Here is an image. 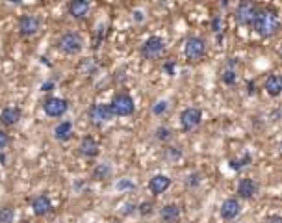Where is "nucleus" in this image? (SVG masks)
I'll use <instances>...</instances> for the list:
<instances>
[{
	"instance_id": "obj_3",
	"label": "nucleus",
	"mask_w": 282,
	"mask_h": 223,
	"mask_svg": "<svg viewBox=\"0 0 282 223\" xmlns=\"http://www.w3.org/2000/svg\"><path fill=\"white\" fill-rule=\"evenodd\" d=\"M58 49L69 56H74L84 49V37L78 32H65L58 39Z\"/></svg>"
},
{
	"instance_id": "obj_24",
	"label": "nucleus",
	"mask_w": 282,
	"mask_h": 223,
	"mask_svg": "<svg viewBox=\"0 0 282 223\" xmlns=\"http://www.w3.org/2000/svg\"><path fill=\"white\" fill-rule=\"evenodd\" d=\"M221 80H223V84L232 86V84H236V80H237V73L234 69H225L221 74Z\"/></svg>"
},
{
	"instance_id": "obj_32",
	"label": "nucleus",
	"mask_w": 282,
	"mask_h": 223,
	"mask_svg": "<svg viewBox=\"0 0 282 223\" xmlns=\"http://www.w3.org/2000/svg\"><path fill=\"white\" fill-rule=\"evenodd\" d=\"M163 69L167 71V74H169V76H173V74H175V61H167V63L163 65Z\"/></svg>"
},
{
	"instance_id": "obj_21",
	"label": "nucleus",
	"mask_w": 282,
	"mask_h": 223,
	"mask_svg": "<svg viewBox=\"0 0 282 223\" xmlns=\"http://www.w3.org/2000/svg\"><path fill=\"white\" fill-rule=\"evenodd\" d=\"M110 175H111L110 164H98L95 167V171H93V178H96V180H102V178L110 177Z\"/></svg>"
},
{
	"instance_id": "obj_13",
	"label": "nucleus",
	"mask_w": 282,
	"mask_h": 223,
	"mask_svg": "<svg viewBox=\"0 0 282 223\" xmlns=\"http://www.w3.org/2000/svg\"><path fill=\"white\" fill-rule=\"evenodd\" d=\"M241 210V205L237 199H227L223 201L221 208H219V214H221L223 220H234Z\"/></svg>"
},
{
	"instance_id": "obj_23",
	"label": "nucleus",
	"mask_w": 282,
	"mask_h": 223,
	"mask_svg": "<svg viewBox=\"0 0 282 223\" xmlns=\"http://www.w3.org/2000/svg\"><path fill=\"white\" fill-rule=\"evenodd\" d=\"M156 138L162 141V143H167V141L173 140V132H171L167 126H158L156 128Z\"/></svg>"
},
{
	"instance_id": "obj_31",
	"label": "nucleus",
	"mask_w": 282,
	"mask_h": 223,
	"mask_svg": "<svg viewBox=\"0 0 282 223\" xmlns=\"http://www.w3.org/2000/svg\"><path fill=\"white\" fill-rule=\"evenodd\" d=\"M132 19L136 22H143V21H145V13H143L141 9H136V11L132 13Z\"/></svg>"
},
{
	"instance_id": "obj_4",
	"label": "nucleus",
	"mask_w": 282,
	"mask_h": 223,
	"mask_svg": "<svg viewBox=\"0 0 282 223\" xmlns=\"http://www.w3.org/2000/svg\"><path fill=\"white\" fill-rule=\"evenodd\" d=\"M206 54V41L199 36H191L186 39L184 56L188 61H200Z\"/></svg>"
},
{
	"instance_id": "obj_18",
	"label": "nucleus",
	"mask_w": 282,
	"mask_h": 223,
	"mask_svg": "<svg viewBox=\"0 0 282 223\" xmlns=\"http://www.w3.org/2000/svg\"><path fill=\"white\" fill-rule=\"evenodd\" d=\"M160 216L165 223H177L180 220V207L175 203H169L160 210Z\"/></svg>"
},
{
	"instance_id": "obj_12",
	"label": "nucleus",
	"mask_w": 282,
	"mask_h": 223,
	"mask_svg": "<svg viewBox=\"0 0 282 223\" xmlns=\"http://www.w3.org/2000/svg\"><path fill=\"white\" fill-rule=\"evenodd\" d=\"M22 115V110L19 106H6L2 113H0V121H2V125L6 126H13L19 123V119Z\"/></svg>"
},
{
	"instance_id": "obj_28",
	"label": "nucleus",
	"mask_w": 282,
	"mask_h": 223,
	"mask_svg": "<svg viewBox=\"0 0 282 223\" xmlns=\"http://www.w3.org/2000/svg\"><path fill=\"white\" fill-rule=\"evenodd\" d=\"M140 212L143 216L150 214V212H152V203H141V205H140Z\"/></svg>"
},
{
	"instance_id": "obj_30",
	"label": "nucleus",
	"mask_w": 282,
	"mask_h": 223,
	"mask_svg": "<svg viewBox=\"0 0 282 223\" xmlns=\"http://www.w3.org/2000/svg\"><path fill=\"white\" fill-rule=\"evenodd\" d=\"M126 188H134V184L128 180V178H123L117 182V190H126Z\"/></svg>"
},
{
	"instance_id": "obj_33",
	"label": "nucleus",
	"mask_w": 282,
	"mask_h": 223,
	"mask_svg": "<svg viewBox=\"0 0 282 223\" xmlns=\"http://www.w3.org/2000/svg\"><path fill=\"white\" fill-rule=\"evenodd\" d=\"M266 223H282V218H281L279 214L267 216V218H266Z\"/></svg>"
},
{
	"instance_id": "obj_25",
	"label": "nucleus",
	"mask_w": 282,
	"mask_h": 223,
	"mask_svg": "<svg viewBox=\"0 0 282 223\" xmlns=\"http://www.w3.org/2000/svg\"><path fill=\"white\" fill-rule=\"evenodd\" d=\"M167 108H169V104H167V101H158L156 104H152V113L154 115H163L165 112H167Z\"/></svg>"
},
{
	"instance_id": "obj_22",
	"label": "nucleus",
	"mask_w": 282,
	"mask_h": 223,
	"mask_svg": "<svg viewBox=\"0 0 282 223\" xmlns=\"http://www.w3.org/2000/svg\"><path fill=\"white\" fill-rule=\"evenodd\" d=\"M15 210L13 207H0V223H13Z\"/></svg>"
},
{
	"instance_id": "obj_14",
	"label": "nucleus",
	"mask_w": 282,
	"mask_h": 223,
	"mask_svg": "<svg viewBox=\"0 0 282 223\" xmlns=\"http://www.w3.org/2000/svg\"><path fill=\"white\" fill-rule=\"evenodd\" d=\"M50 208H52V203H50V199H48V195H45V193L36 195V197L32 199V210H34V214L36 216L48 214Z\"/></svg>"
},
{
	"instance_id": "obj_15",
	"label": "nucleus",
	"mask_w": 282,
	"mask_h": 223,
	"mask_svg": "<svg viewBox=\"0 0 282 223\" xmlns=\"http://www.w3.org/2000/svg\"><path fill=\"white\" fill-rule=\"evenodd\" d=\"M171 186V178L167 175H156V177L150 178L148 182V190L154 193V195H160V193L167 192Z\"/></svg>"
},
{
	"instance_id": "obj_9",
	"label": "nucleus",
	"mask_w": 282,
	"mask_h": 223,
	"mask_svg": "<svg viewBox=\"0 0 282 223\" xmlns=\"http://www.w3.org/2000/svg\"><path fill=\"white\" fill-rule=\"evenodd\" d=\"M41 28V21H39V17L37 15H22L21 19H19V32H21V36L24 37H32L36 36L37 32Z\"/></svg>"
},
{
	"instance_id": "obj_2",
	"label": "nucleus",
	"mask_w": 282,
	"mask_h": 223,
	"mask_svg": "<svg viewBox=\"0 0 282 223\" xmlns=\"http://www.w3.org/2000/svg\"><path fill=\"white\" fill-rule=\"evenodd\" d=\"M108 106H110V112L113 117H128L136 110L134 99L128 93H115Z\"/></svg>"
},
{
	"instance_id": "obj_8",
	"label": "nucleus",
	"mask_w": 282,
	"mask_h": 223,
	"mask_svg": "<svg viewBox=\"0 0 282 223\" xmlns=\"http://www.w3.org/2000/svg\"><path fill=\"white\" fill-rule=\"evenodd\" d=\"M88 117L95 126H100V125H104V123H108L113 115H111L110 106H108V104H93L88 112Z\"/></svg>"
},
{
	"instance_id": "obj_17",
	"label": "nucleus",
	"mask_w": 282,
	"mask_h": 223,
	"mask_svg": "<svg viewBox=\"0 0 282 223\" xmlns=\"http://www.w3.org/2000/svg\"><path fill=\"white\" fill-rule=\"evenodd\" d=\"M256 190H258V186L252 178H241L239 184H237V195L243 197V199H251L256 193Z\"/></svg>"
},
{
	"instance_id": "obj_34",
	"label": "nucleus",
	"mask_w": 282,
	"mask_h": 223,
	"mask_svg": "<svg viewBox=\"0 0 282 223\" xmlns=\"http://www.w3.org/2000/svg\"><path fill=\"white\" fill-rule=\"evenodd\" d=\"M189 180H188V186H189V188H191V186H197L200 182V178H199V175H189Z\"/></svg>"
},
{
	"instance_id": "obj_11",
	"label": "nucleus",
	"mask_w": 282,
	"mask_h": 223,
	"mask_svg": "<svg viewBox=\"0 0 282 223\" xmlns=\"http://www.w3.org/2000/svg\"><path fill=\"white\" fill-rule=\"evenodd\" d=\"M78 149H80V153L86 156V158H95V156L100 155V147H98L95 138H91V136H84Z\"/></svg>"
},
{
	"instance_id": "obj_10",
	"label": "nucleus",
	"mask_w": 282,
	"mask_h": 223,
	"mask_svg": "<svg viewBox=\"0 0 282 223\" xmlns=\"http://www.w3.org/2000/svg\"><path fill=\"white\" fill-rule=\"evenodd\" d=\"M256 11H258V9H256V6H254L252 2H241V4L237 6L236 13H234V19H236V22L241 24V26H251Z\"/></svg>"
},
{
	"instance_id": "obj_19",
	"label": "nucleus",
	"mask_w": 282,
	"mask_h": 223,
	"mask_svg": "<svg viewBox=\"0 0 282 223\" xmlns=\"http://www.w3.org/2000/svg\"><path fill=\"white\" fill-rule=\"evenodd\" d=\"M264 89H266L267 93L271 97H279L282 91V80L279 74H271V76H267L266 84H264Z\"/></svg>"
},
{
	"instance_id": "obj_5",
	"label": "nucleus",
	"mask_w": 282,
	"mask_h": 223,
	"mask_svg": "<svg viewBox=\"0 0 282 223\" xmlns=\"http://www.w3.org/2000/svg\"><path fill=\"white\" fill-rule=\"evenodd\" d=\"M200 123H202V110L200 108L189 106V108L182 110V113H180V125H182V128H184L186 132L195 130Z\"/></svg>"
},
{
	"instance_id": "obj_1",
	"label": "nucleus",
	"mask_w": 282,
	"mask_h": 223,
	"mask_svg": "<svg viewBox=\"0 0 282 223\" xmlns=\"http://www.w3.org/2000/svg\"><path fill=\"white\" fill-rule=\"evenodd\" d=\"M252 30L262 37L275 36L279 30V17L271 9H258L251 22Z\"/></svg>"
},
{
	"instance_id": "obj_20",
	"label": "nucleus",
	"mask_w": 282,
	"mask_h": 223,
	"mask_svg": "<svg viewBox=\"0 0 282 223\" xmlns=\"http://www.w3.org/2000/svg\"><path fill=\"white\" fill-rule=\"evenodd\" d=\"M71 134H73V123H71V121H61V123L54 128V136H56V140L59 141L69 140Z\"/></svg>"
},
{
	"instance_id": "obj_7",
	"label": "nucleus",
	"mask_w": 282,
	"mask_h": 223,
	"mask_svg": "<svg viewBox=\"0 0 282 223\" xmlns=\"http://www.w3.org/2000/svg\"><path fill=\"white\" fill-rule=\"evenodd\" d=\"M69 110V103L61 97H48L43 101V112L48 117H61Z\"/></svg>"
},
{
	"instance_id": "obj_6",
	"label": "nucleus",
	"mask_w": 282,
	"mask_h": 223,
	"mask_svg": "<svg viewBox=\"0 0 282 223\" xmlns=\"http://www.w3.org/2000/svg\"><path fill=\"white\" fill-rule=\"evenodd\" d=\"M165 51V41L160 36H150L141 47V54L145 59H156L162 56V52Z\"/></svg>"
},
{
	"instance_id": "obj_26",
	"label": "nucleus",
	"mask_w": 282,
	"mask_h": 223,
	"mask_svg": "<svg viewBox=\"0 0 282 223\" xmlns=\"http://www.w3.org/2000/svg\"><path fill=\"white\" fill-rule=\"evenodd\" d=\"M7 145H9V134L6 130H0V151H4Z\"/></svg>"
},
{
	"instance_id": "obj_29",
	"label": "nucleus",
	"mask_w": 282,
	"mask_h": 223,
	"mask_svg": "<svg viewBox=\"0 0 282 223\" xmlns=\"http://www.w3.org/2000/svg\"><path fill=\"white\" fill-rule=\"evenodd\" d=\"M167 155H169V158H173V160H177V158H180V149H177V147H169L167 149Z\"/></svg>"
},
{
	"instance_id": "obj_16",
	"label": "nucleus",
	"mask_w": 282,
	"mask_h": 223,
	"mask_svg": "<svg viewBox=\"0 0 282 223\" xmlns=\"http://www.w3.org/2000/svg\"><path fill=\"white\" fill-rule=\"evenodd\" d=\"M89 9H91V4L86 0H74L69 4V15L73 19H84L89 13Z\"/></svg>"
},
{
	"instance_id": "obj_36",
	"label": "nucleus",
	"mask_w": 282,
	"mask_h": 223,
	"mask_svg": "<svg viewBox=\"0 0 282 223\" xmlns=\"http://www.w3.org/2000/svg\"><path fill=\"white\" fill-rule=\"evenodd\" d=\"M249 93H254V82H249Z\"/></svg>"
},
{
	"instance_id": "obj_35",
	"label": "nucleus",
	"mask_w": 282,
	"mask_h": 223,
	"mask_svg": "<svg viewBox=\"0 0 282 223\" xmlns=\"http://www.w3.org/2000/svg\"><path fill=\"white\" fill-rule=\"evenodd\" d=\"M52 88H54V82H47V84H43V86H41V89H43V91H50Z\"/></svg>"
},
{
	"instance_id": "obj_27",
	"label": "nucleus",
	"mask_w": 282,
	"mask_h": 223,
	"mask_svg": "<svg viewBox=\"0 0 282 223\" xmlns=\"http://www.w3.org/2000/svg\"><path fill=\"white\" fill-rule=\"evenodd\" d=\"M225 28V22L221 21V17H214V21H212V30L214 32H221Z\"/></svg>"
}]
</instances>
